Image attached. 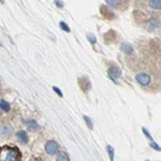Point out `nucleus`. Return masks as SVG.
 <instances>
[{
  "instance_id": "1",
  "label": "nucleus",
  "mask_w": 161,
  "mask_h": 161,
  "mask_svg": "<svg viewBox=\"0 0 161 161\" xmlns=\"http://www.w3.org/2000/svg\"><path fill=\"white\" fill-rule=\"evenodd\" d=\"M21 152L14 147H2L0 148V161H19Z\"/></svg>"
},
{
  "instance_id": "2",
  "label": "nucleus",
  "mask_w": 161,
  "mask_h": 161,
  "mask_svg": "<svg viewBox=\"0 0 161 161\" xmlns=\"http://www.w3.org/2000/svg\"><path fill=\"white\" fill-rule=\"evenodd\" d=\"M136 80H137V83L141 84L142 86H148L152 81V79H151V75L148 74H146V72H141L136 76Z\"/></svg>"
},
{
  "instance_id": "3",
  "label": "nucleus",
  "mask_w": 161,
  "mask_h": 161,
  "mask_svg": "<svg viewBox=\"0 0 161 161\" xmlns=\"http://www.w3.org/2000/svg\"><path fill=\"white\" fill-rule=\"evenodd\" d=\"M45 151L48 155H56L59 152V146L56 141H48L45 143Z\"/></svg>"
},
{
  "instance_id": "4",
  "label": "nucleus",
  "mask_w": 161,
  "mask_h": 161,
  "mask_svg": "<svg viewBox=\"0 0 161 161\" xmlns=\"http://www.w3.org/2000/svg\"><path fill=\"white\" fill-rule=\"evenodd\" d=\"M107 74H108V76H110V79L112 80L114 83H117V77L121 75V71H120V69L119 67H116V66H111L110 69H108V71H107Z\"/></svg>"
},
{
  "instance_id": "5",
  "label": "nucleus",
  "mask_w": 161,
  "mask_h": 161,
  "mask_svg": "<svg viewBox=\"0 0 161 161\" xmlns=\"http://www.w3.org/2000/svg\"><path fill=\"white\" fill-rule=\"evenodd\" d=\"M12 136V126L9 124L0 125V137L2 138H9Z\"/></svg>"
},
{
  "instance_id": "6",
  "label": "nucleus",
  "mask_w": 161,
  "mask_h": 161,
  "mask_svg": "<svg viewBox=\"0 0 161 161\" xmlns=\"http://www.w3.org/2000/svg\"><path fill=\"white\" fill-rule=\"evenodd\" d=\"M17 139L21 142V143H27L29 142V136L27 133H26L25 130H21L17 133Z\"/></svg>"
},
{
  "instance_id": "7",
  "label": "nucleus",
  "mask_w": 161,
  "mask_h": 161,
  "mask_svg": "<svg viewBox=\"0 0 161 161\" xmlns=\"http://www.w3.org/2000/svg\"><path fill=\"white\" fill-rule=\"evenodd\" d=\"M157 27H160V21L157 18H152L148 21V23H147V29L148 30H155Z\"/></svg>"
},
{
  "instance_id": "8",
  "label": "nucleus",
  "mask_w": 161,
  "mask_h": 161,
  "mask_svg": "<svg viewBox=\"0 0 161 161\" xmlns=\"http://www.w3.org/2000/svg\"><path fill=\"white\" fill-rule=\"evenodd\" d=\"M147 4L152 9H160L161 8V0H147Z\"/></svg>"
},
{
  "instance_id": "9",
  "label": "nucleus",
  "mask_w": 161,
  "mask_h": 161,
  "mask_svg": "<svg viewBox=\"0 0 161 161\" xmlns=\"http://www.w3.org/2000/svg\"><path fill=\"white\" fill-rule=\"evenodd\" d=\"M0 111H3V112H9L10 111V106L7 101L4 99H0Z\"/></svg>"
},
{
  "instance_id": "10",
  "label": "nucleus",
  "mask_w": 161,
  "mask_h": 161,
  "mask_svg": "<svg viewBox=\"0 0 161 161\" xmlns=\"http://www.w3.org/2000/svg\"><path fill=\"white\" fill-rule=\"evenodd\" d=\"M121 50L124 53H126V54H131V53H133V47L130 44H128V43H124L121 45Z\"/></svg>"
},
{
  "instance_id": "11",
  "label": "nucleus",
  "mask_w": 161,
  "mask_h": 161,
  "mask_svg": "<svg viewBox=\"0 0 161 161\" xmlns=\"http://www.w3.org/2000/svg\"><path fill=\"white\" fill-rule=\"evenodd\" d=\"M106 4L111 8H117L120 5V0H104Z\"/></svg>"
},
{
  "instance_id": "12",
  "label": "nucleus",
  "mask_w": 161,
  "mask_h": 161,
  "mask_svg": "<svg viewBox=\"0 0 161 161\" xmlns=\"http://www.w3.org/2000/svg\"><path fill=\"white\" fill-rule=\"evenodd\" d=\"M26 124H27V126H29L31 130H36V129H37V123L35 121V120H32V119L27 120V121H26Z\"/></svg>"
},
{
  "instance_id": "13",
  "label": "nucleus",
  "mask_w": 161,
  "mask_h": 161,
  "mask_svg": "<svg viewBox=\"0 0 161 161\" xmlns=\"http://www.w3.org/2000/svg\"><path fill=\"white\" fill-rule=\"evenodd\" d=\"M57 161H70L69 155H67L66 152H61V153L58 155V157H57Z\"/></svg>"
},
{
  "instance_id": "14",
  "label": "nucleus",
  "mask_w": 161,
  "mask_h": 161,
  "mask_svg": "<svg viewBox=\"0 0 161 161\" xmlns=\"http://www.w3.org/2000/svg\"><path fill=\"white\" fill-rule=\"evenodd\" d=\"M107 152H108V155H110V160L114 161L115 160V151L112 148V146H107Z\"/></svg>"
},
{
  "instance_id": "15",
  "label": "nucleus",
  "mask_w": 161,
  "mask_h": 161,
  "mask_svg": "<svg viewBox=\"0 0 161 161\" xmlns=\"http://www.w3.org/2000/svg\"><path fill=\"white\" fill-rule=\"evenodd\" d=\"M86 37H88V40H89V42H90L93 45L97 43V39H96V36L93 35V34H86Z\"/></svg>"
},
{
  "instance_id": "16",
  "label": "nucleus",
  "mask_w": 161,
  "mask_h": 161,
  "mask_svg": "<svg viewBox=\"0 0 161 161\" xmlns=\"http://www.w3.org/2000/svg\"><path fill=\"white\" fill-rule=\"evenodd\" d=\"M59 26H61V29H62L63 31L70 32V27H69V26H67V23H64L63 21H62V22H59Z\"/></svg>"
},
{
  "instance_id": "17",
  "label": "nucleus",
  "mask_w": 161,
  "mask_h": 161,
  "mask_svg": "<svg viewBox=\"0 0 161 161\" xmlns=\"http://www.w3.org/2000/svg\"><path fill=\"white\" fill-rule=\"evenodd\" d=\"M84 120H85V121H86V124H88L89 129H93V123H92V120H90V117H88V116H84Z\"/></svg>"
},
{
  "instance_id": "18",
  "label": "nucleus",
  "mask_w": 161,
  "mask_h": 161,
  "mask_svg": "<svg viewBox=\"0 0 161 161\" xmlns=\"http://www.w3.org/2000/svg\"><path fill=\"white\" fill-rule=\"evenodd\" d=\"M142 130H143V133H144V136H146V137H147V138H148V139H150V141H151V142H153V139H152V137H151V136H150V133H148V131H147V129H144V128H143V129H142Z\"/></svg>"
},
{
  "instance_id": "19",
  "label": "nucleus",
  "mask_w": 161,
  "mask_h": 161,
  "mask_svg": "<svg viewBox=\"0 0 161 161\" xmlns=\"http://www.w3.org/2000/svg\"><path fill=\"white\" fill-rule=\"evenodd\" d=\"M53 90H54V92L57 93V94H58L59 97H63V94H62V92L59 90V88H57V86H53Z\"/></svg>"
},
{
  "instance_id": "20",
  "label": "nucleus",
  "mask_w": 161,
  "mask_h": 161,
  "mask_svg": "<svg viewBox=\"0 0 161 161\" xmlns=\"http://www.w3.org/2000/svg\"><path fill=\"white\" fill-rule=\"evenodd\" d=\"M151 146L153 147V148H155L156 151H160V146H158V144H156L155 142H151Z\"/></svg>"
},
{
  "instance_id": "21",
  "label": "nucleus",
  "mask_w": 161,
  "mask_h": 161,
  "mask_svg": "<svg viewBox=\"0 0 161 161\" xmlns=\"http://www.w3.org/2000/svg\"><path fill=\"white\" fill-rule=\"evenodd\" d=\"M56 5H58V8H62L63 7V3L61 2V0H56Z\"/></svg>"
}]
</instances>
